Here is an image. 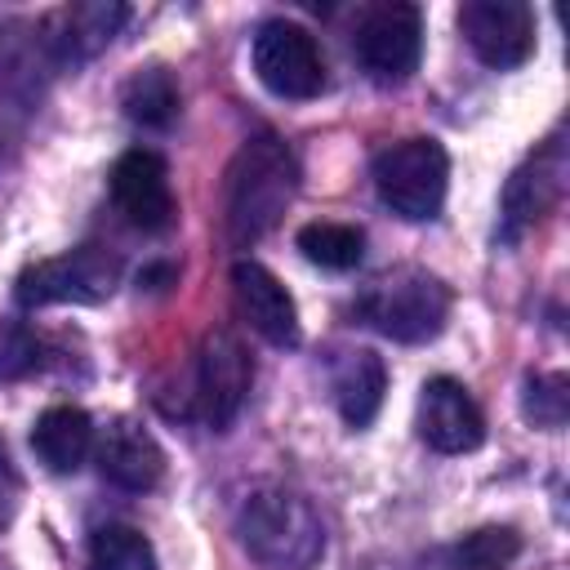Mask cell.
I'll return each mask as SVG.
<instances>
[{
  "label": "cell",
  "mask_w": 570,
  "mask_h": 570,
  "mask_svg": "<svg viewBox=\"0 0 570 570\" xmlns=\"http://www.w3.org/2000/svg\"><path fill=\"white\" fill-rule=\"evenodd\" d=\"M298 191V160L272 129L240 142L227 169V236L236 245L263 240L289 209Z\"/></svg>",
  "instance_id": "cell-1"
},
{
  "label": "cell",
  "mask_w": 570,
  "mask_h": 570,
  "mask_svg": "<svg viewBox=\"0 0 570 570\" xmlns=\"http://www.w3.org/2000/svg\"><path fill=\"white\" fill-rule=\"evenodd\" d=\"M245 552L267 570H312L325 552V525L303 494L258 490L236 517Z\"/></svg>",
  "instance_id": "cell-2"
},
{
  "label": "cell",
  "mask_w": 570,
  "mask_h": 570,
  "mask_svg": "<svg viewBox=\"0 0 570 570\" xmlns=\"http://www.w3.org/2000/svg\"><path fill=\"white\" fill-rule=\"evenodd\" d=\"M356 316L370 330H379V334H387L396 343H428V338H436L445 330L450 289L432 272L401 267L392 276H379L356 298Z\"/></svg>",
  "instance_id": "cell-3"
},
{
  "label": "cell",
  "mask_w": 570,
  "mask_h": 570,
  "mask_svg": "<svg viewBox=\"0 0 570 570\" xmlns=\"http://www.w3.org/2000/svg\"><path fill=\"white\" fill-rule=\"evenodd\" d=\"M374 187L392 214L410 223L436 218L450 187V156L436 138H401L374 156Z\"/></svg>",
  "instance_id": "cell-4"
},
{
  "label": "cell",
  "mask_w": 570,
  "mask_h": 570,
  "mask_svg": "<svg viewBox=\"0 0 570 570\" xmlns=\"http://www.w3.org/2000/svg\"><path fill=\"white\" fill-rule=\"evenodd\" d=\"M120 281V258L102 245H76L58 258H40L22 267L13 294L22 307L49 303H102Z\"/></svg>",
  "instance_id": "cell-5"
},
{
  "label": "cell",
  "mask_w": 570,
  "mask_h": 570,
  "mask_svg": "<svg viewBox=\"0 0 570 570\" xmlns=\"http://www.w3.org/2000/svg\"><path fill=\"white\" fill-rule=\"evenodd\" d=\"M254 71L276 98H316L325 89V58L307 27L272 18L254 36Z\"/></svg>",
  "instance_id": "cell-6"
},
{
  "label": "cell",
  "mask_w": 570,
  "mask_h": 570,
  "mask_svg": "<svg viewBox=\"0 0 570 570\" xmlns=\"http://www.w3.org/2000/svg\"><path fill=\"white\" fill-rule=\"evenodd\" d=\"M419 53H423V18L414 4L387 0V4L365 9L356 27V58L379 85L410 80L419 67Z\"/></svg>",
  "instance_id": "cell-7"
},
{
  "label": "cell",
  "mask_w": 570,
  "mask_h": 570,
  "mask_svg": "<svg viewBox=\"0 0 570 570\" xmlns=\"http://www.w3.org/2000/svg\"><path fill=\"white\" fill-rule=\"evenodd\" d=\"M254 383V361L232 330H209L196 356V414L209 428H227Z\"/></svg>",
  "instance_id": "cell-8"
},
{
  "label": "cell",
  "mask_w": 570,
  "mask_h": 570,
  "mask_svg": "<svg viewBox=\"0 0 570 570\" xmlns=\"http://www.w3.org/2000/svg\"><path fill=\"white\" fill-rule=\"evenodd\" d=\"M459 31L485 67H521L534 53V9L521 0H468Z\"/></svg>",
  "instance_id": "cell-9"
},
{
  "label": "cell",
  "mask_w": 570,
  "mask_h": 570,
  "mask_svg": "<svg viewBox=\"0 0 570 570\" xmlns=\"http://www.w3.org/2000/svg\"><path fill=\"white\" fill-rule=\"evenodd\" d=\"M414 428L436 454H468V450H476L485 441L481 405L472 401V392L459 379H445V374L423 383L419 410H414Z\"/></svg>",
  "instance_id": "cell-10"
},
{
  "label": "cell",
  "mask_w": 570,
  "mask_h": 570,
  "mask_svg": "<svg viewBox=\"0 0 570 570\" xmlns=\"http://www.w3.org/2000/svg\"><path fill=\"white\" fill-rule=\"evenodd\" d=\"M111 200H116V209L125 214L129 227L165 232L174 223V187H169L165 160L147 147L125 151L111 169Z\"/></svg>",
  "instance_id": "cell-11"
},
{
  "label": "cell",
  "mask_w": 570,
  "mask_h": 570,
  "mask_svg": "<svg viewBox=\"0 0 570 570\" xmlns=\"http://www.w3.org/2000/svg\"><path fill=\"white\" fill-rule=\"evenodd\" d=\"M561 191H566V151L557 138H548L503 187V240H517L548 209H557Z\"/></svg>",
  "instance_id": "cell-12"
},
{
  "label": "cell",
  "mask_w": 570,
  "mask_h": 570,
  "mask_svg": "<svg viewBox=\"0 0 570 570\" xmlns=\"http://www.w3.org/2000/svg\"><path fill=\"white\" fill-rule=\"evenodd\" d=\"M232 303H236V316L267 343H276V347L298 343V307H294L289 289L263 263L240 258L232 267Z\"/></svg>",
  "instance_id": "cell-13"
},
{
  "label": "cell",
  "mask_w": 570,
  "mask_h": 570,
  "mask_svg": "<svg viewBox=\"0 0 570 570\" xmlns=\"http://www.w3.org/2000/svg\"><path fill=\"white\" fill-rule=\"evenodd\" d=\"M94 459H98V472L111 485L134 490V494L138 490H151L165 476V450L134 419H111L102 428V436H94Z\"/></svg>",
  "instance_id": "cell-14"
},
{
  "label": "cell",
  "mask_w": 570,
  "mask_h": 570,
  "mask_svg": "<svg viewBox=\"0 0 570 570\" xmlns=\"http://www.w3.org/2000/svg\"><path fill=\"white\" fill-rule=\"evenodd\" d=\"M125 22V4H67L58 13L45 18L40 27V49L53 58V62H85L94 58L111 36L116 27Z\"/></svg>",
  "instance_id": "cell-15"
},
{
  "label": "cell",
  "mask_w": 570,
  "mask_h": 570,
  "mask_svg": "<svg viewBox=\"0 0 570 570\" xmlns=\"http://www.w3.org/2000/svg\"><path fill=\"white\" fill-rule=\"evenodd\" d=\"M31 450L49 472H76L94 454V419L80 405H49L31 428Z\"/></svg>",
  "instance_id": "cell-16"
},
{
  "label": "cell",
  "mask_w": 570,
  "mask_h": 570,
  "mask_svg": "<svg viewBox=\"0 0 570 570\" xmlns=\"http://www.w3.org/2000/svg\"><path fill=\"white\" fill-rule=\"evenodd\" d=\"M383 392H387L383 361L365 347L343 352V361L334 365V401H338V414L347 419V428H365L379 414Z\"/></svg>",
  "instance_id": "cell-17"
},
{
  "label": "cell",
  "mask_w": 570,
  "mask_h": 570,
  "mask_svg": "<svg viewBox=\"0 0 570 570\" xmlns=\"http://www.w3.org/2000/svg\"><path fill=\"white\" fill-rule=\"evenodd\" d=\"M120 107H125V116H129L134 125H142V129H165V125H174V116H178V80H174L165 67H142V71H134V76L125 80Z\"/></svg>",
  "instance_id": "cell-18"
},
{
  "label": "cell",
  "mask_w": 570,
  "mask_h": 570,
  "mask_svg": "<svg viewBox=\"0 0 570 570\" xmlns=\"http://www.w3.org/2000/svg\"><path fill=\"white\" fill-rule=\"evenodd\" d=\"M89 570H156V548L138 525H102L89 539Z\"/></svg>",
  "instance_id": "cell-19"
},
{
  "label": "cell",
  "mask_w": 570,
  "mask_h": 570,
  "mask_svg": "<svg viewBox=\"0 0 570 570\" xmlns=\"http://www.w3.org/2000/svg\"><path fill=\"white\" fill-rule=\"evenodd\" d=\"M298 249L330 272H352L365 258V232L352 223H307L298 232Z\"/></svg>",
  "instance_id": "cell-20"
},
{
  "label": "cell",
  "mask_w": 570,
  "mask_h": 570,
  "mask_svg": "<svg viewBox=\"0 0 570 570\" xmlns=\"http://www.w3.org/2000/svg\"><path fill=\"white\" fill-rule=\"evenodd\" d=\"M521 552V534L508 530V525H485V530H472L459 548H454V561L463 570H503L512 557Z\"/></svg>",
  "instance_id": "cell-21"
},
{
  "label": "cell",
  "mask_w": 570,
  "mask_h": 570,
  "mask_svg": "<svg viewBox=\"0 0 570 570\" xmlns=\"http://www.w3.org/2000/svg\"><path fill=\"white\" fill-rule=\"evenodd\" d=\"M566 374H534L525 383V419L539 423V428H561L566 423V405H570V392H566Z\"/></svg>",
  "instance_id": "cell-22"
},
{
  "label": "cell",
  "mask_w": 570,
  "mask_h": 570,
  "mask_svg": "<svg viewBox=\"0 0 570 570\" xmlns=\"http://www.w3.org/2000/svg\"><path fill=\"white\" fill-rule=\"evenodd\" d=\"M40 365V343L22 321H0V379H22Z\"/></svg>",
  "instance_id": "cell-23"
},
{
  "label": "cell",
  "mask_w": 570,
  "mask_h": 570,
  "mask_svg": "<svg viewBox=\"0 0 570 570\" xmlns=\"http://www.w3.org/2000/svg\"><path fill=\"white\" fill-rule=\"evenodd\" d=\"M18 503H22V476H18L13 459H9V450L0 445V530L13 521Z\"/></svg>",
  "instance_id": "cell-24"
},
{
  "label": "cell",
  "mask_w": 570,
  "mask_h": 570,
  "mask_svg": "<svg viewBox=\"0 0 570 570\" xmlns=\"http://www.w3.org/2000/svg\"><path fill=\"white\" fill-rule=\"evenodd\" d=\"M0 570H4V566H0Z\"/></svg>",
  "instance_id": "cell-25"
}]
</instances>
